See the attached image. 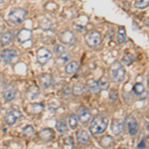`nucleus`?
Here are the masks:
<instances>
[{"mask_svg":"<svg viewBox=\"0 0 149 149\" xmlns=\"http://www.w3.org/2000/svg\"><path fill=\"white\" fill-rule=\"evenodd\" d=\"M54 51L58 55V56H59V55H61L62 53H64L66 50H65L64 46H62V45H56L55 48H54Z\"/></svg>","mask_w":149,"mask_h":149,"instance_id":"nucleus-34","label":"nucleus"},{"mask_svg":"<svg viewBox=\"0 0 149 149\" xmlns=\"http://www.w3.org/2000/svg\"><path fill=\"white\" fill-rule=\"evenodd\" d=\"M147 117L149 118V110H148V112H147Z\"/></svg>","mask_w":149,"mask_h":149,"instance_id":"nucleus-41","label":"nucleus"},{"mask_svg":"<svg viewBox=\"0 0 149 149\" xmlns=\"http://www.w3.org/2000/svg\"><path fill=\"white\" fill-rule=\"evenodd\" d=\"M70 58H71V54H70L68 51H65L64 53H62L61 55L58 56V60H59V62H61V63H67L70 60Z\"/></svg>","mask_w":149,"mask_h":149,"instance_id":"nucleus-30","label":"nucleus"},{"mask_svg":"<svg viewBox=\"0 0 149 149\" xmlns=\"http://www.w3.org/2000/svg\"><path fill=\"white\" fill-rule=\"evenodd\" d=\"M146 129H147V131L149 132V123L147 124V125H146Z\"/></svg>","mask_w":149,"mask_h":149,"instance_id":"nucleus-39","label":"nucleus"},{"mask_svg":"<svg viewBox=\"0 0 149 149\" xmlns=\"http://www.w3.org/2000/svg\"><path fill=\"white\" fill-rule=\"evenodd\" d=\"M38 137H39L42 141H51L53 138L55 137L54 132L51 128H45L43 130H41L38 134Z\"/></svg>","mask_w":149,"mask_h":149,"instance_id":"nucleus-14","label":"nucleus"},{"mask_svg":"<svg viewBox=\"0 0 149 149\" xmlns=\"http://www.w3.org/2000/svg\"><path fill=\"white\" fill-rule=\"evenodd\" d=\"M2 95H3V97L6 102H11L16 95V88H15V86L12 85H7L4 86L3 91H2Z\"/></svg>","mask_w":149,"mask_h":149,"instance_id":"nucleus-10","label":"nucleus"},{"mask_svg":"<svg viewBox=\"0 0 149 149\" xmlns=\"http://www.w3.org/2000/svg\"><path fill=\"white\" fill-rule=\"evenodd\" d=\"M100 144L102 147L107 148V147H109V146H112V144H113V139H112L111 136H109V135L103 136V137L100 139Z\"/></svg>","mask_w":149,"mask_h":149,"instance_id":"nucleus-24","label":"nucleus"},{"mask_svg":"<svg viewBox=\"0 0 149 149\" xmlns=\"http://www.w3.org/2000/svg\"><path fill=\"white\" fill-rule=\"evenodd\" d=\"M102 42V35L97 31H91L86 37V43L88 47H97Z\"/></svg>","mask_w":149,"mask_h":149,"instance_id":"nucleus-4","label":"nucleus"},{"mask_svg":"<svg viewBox=\"0 0 149 149\" xmlns=\"http://www.w3.org/2000/svg\"><path fill=\"white\" fill-rule=\"evenodd\" d=\"M126 126L127 129H128V132L130 135H135L136 133L138 132V124L136 119L134 118L132 115H128L126 117Z\"/></svg>","mask_w":149,"mask_h":149,"instance_id":"nucleus-11","label":"nucleus"},{"mask_svg":"<svg viewBox=\"0 0 149 149\" xmlns=\"http://www.w3.org/2000/svg\"><path fill=\"white\" fill-rule=\"evenodd\" d=\"M22 133H23L24 136H26V137H31V136H33L35 134V129L33 126L27 125L26 127H24L23 128Z\"/></svg>","mask_w":149,"mask_h":149,"instance_id":"nucleus-29","label":"nucleus"},{"mask_svg":"<svg viewBox=\"0 0 149 149\" xmlns=\"http://www.w3.org/2000/svg\"><path fill=\"white\" fill-rule=\"evenodd\" d=\"M84 91H85V86H84V85L81 83H78L73 86L72 93H73V95L74 97H80V95H83Z\"/></svg>","mask_w":149,"mask_h":149,"instance_id":"nucleus-23","label":"nucleus"},{"mask_svg":"<svg viewBox=\"0 0 149 149\" xmlns=\"http://www.w3.org/2000/svg\"><path fill=\"white\" fill-rule=\"evenodd\" d=\"M148 6H149V0H140V1L135 3V7L137 9H145Z\"/></svg>","mask_w":149,"mask_h":149,"instance_id":"nucleus-32","label":"nucleus"},{"mask_svg":"<svg viewBox=\"0 0 149 149\" xmlns=\"http://www.w3.org/2000/svg\"><path fill=\"white\" fill-rule=\"evenodd\" d=\"M121 61H122V63L125 64L126 66H129V65H131L132 63H133L134 56L131 54V53H125V54H124V56L122 57Z\"/></svg>","mask_w":149,"mask_h":149,"instance_id":"nucleus-28","label":"nucleus"},{"mask_svg":"<svg viewBox=\"0 0 149 149\" xmlns=\"http://www.w3.org/2000/svg\"><path fill=\"white\" fill-rule=\"evenodd\" d=\"M19 117H21V112L17 109H11L6 113L5 117H4V120H5L6 124H8V125H13L17 121Z\"/></svg>","mask_w":149,"mask_h":149,"instance_id":"nucleus-8","label":"nucleus"},{"mask_svg":"<svg viewBox=\"0 0 149 149\" xmlns=\"http://www.w3.org/2000/svg\"><path fill=\"white\" fill-rule=\"evenodd\" d=\"M32 37V31L29 29H22L17 34V41L19 43H25L31 39Z\"/></svg>","mask_w":149,"mask_h":149,"instance_id":"nucleus-15","label":"nucleus"},{"mask_svg":"<svg viewBox=\"0 0 149 149\" xmlns=\"http://www.w3.org/2000/svg\"><path fill=\"white\" fill-rule=\"evenodd\" d=\"M56 129L58 132L60 133H66L68 131V124L65 120H58L57 123H56Z\"/></svg>","mask_w":149,"mask_h":149,"instance_id":"nucleus-25","label":"nucleus"},{"mask_svg":"<svg viewBox=\"0 0 149 149\" xmlns=\"http://www.w3.org/2000/svg\"><path fill=\"white\" fill-rule=\"evenodd\" d=\"M77 115H78L79 120L83 124H85V125L91 120V118H92V114H91L90 110L85 107H80L77 109Z\"/></svg>","mask_w":149,"mask_h":149,"instance_id":"nucleus-7","label":"nucleus"},{"mask_svg":"<svg viewBox=\"0 0 149 149\" xmlns=\"http://www.w3.org/2000/svg\"><path fill=\"white\" fill-rule=\"evenodd\" d=\"M14 37V32L13 31H7L4 33L3 35H1L0 38V43H1V46H6L11 43V41L13 40Z\"/></svg>","mask_w":149,"mask_h":149,"instance_id":"nucleus-16","label":"nucleus"},{"mask_svg":"<svg viewBox=\"0 0 149 149\" xmlns=\"http://www.w3.org/2000/svg\"><path fill=\"white\" fill-rule=\"evenodd\" d=\"M133 93L134 95H141L142 93H145V88H144V86L142 85V83H136L135 85L133 86Z\"/></svg>","mask_w":149,"mask_h":149,"instance_id":"nucleus-27","label":"nucleus"},{"mask_svg":"<svg viewBox=\"0 0 149 149\" xmlns=\"http://www.w3.org/2000/svg\"><path fill=\"white\" fill-rule=\"evenodd\" d=\"M71 92H72L71 88H70L68 86H65L64 90H63V97H68L69 95H71Z\"/></svg>","mask_w":149,"mask_h":149,"instance_id":"nucleus-36","label":"nucleus"},{"mask_svg":"<svg viewBox=\"0 0 149 149\" xmlns=\"http://www.w3.org/2000/svg\"><path fill=\"white\" fill-rule=\"evenodd\" d=\"M125 76V69L118 62H114L110 66V78L114 83H120Z\"/></svg>","mask_w":149,"mask_h":149,"instance_id":"nucleus-2","label":"nucleus"},{"mask_svg":"<svg viewBox=\"0 0 149 149\" xmlns=\"http://www.w3.org/2000/svg\"><path fill=\"white\" fill-rule=\"evenodd\" d=\"M147 83H148V85H149V74H148V78H147Z\"/></svg>","mask_w":149,"mask_h":149,"instance_id":"nucleus-40","label":"nucleus"},{"mask_svg":"<svg viewBox=\"0 0 149 149\" xmlns=\"http://www.w3.org/2000/svg\"><path fill=\"white\" fill-rule=\"evenodd\" d=\"M39 81H40V85L44 88H49L54 84V79L49 74H42L39 78Z\"/></svg>","mask_w":149,"mask_h":149,"instance_id":"nucleus-12","label":"nucleus"},{"mask_svg":"<svg viewBox=\"0 0 149 149\" xmlns=\"http://www.w3.org/2000/svg\"><path fill=\"white\" fill-rule=\"evenodd\" d=\"M52 22L50 20H48V19H45V20L41 21L40 22V27L42 29H44V30H48V29H50L52 27Z\"/></svg>","mask_w":149,"mask_h":149,"instance_id":"nucleus-33","label":"nucleus"},{"mask_svg":"<svg viewBox=\"0 0 149 149\" xmlns=\"http://www.w3.org/2000/svg\"><path fill=\"white\" fill-rule=\"evenodd\" d=\"M17 57V51L13 49H5L1 52V60L4 64H10Z\"/></svg>","mask_w":149,"mask_h":149,"instance_id":"nucleus-9","label":"nucleus"},{"mask_svg":"<svg viewBox=\"0 0 149 149\" xmlns=\"http://www.w3.org/2000/svg\"><path fill=\"white\" fill-rule=\"evenodd\" d=\"M98 86L100 90H107L109 88V80L104 77H102L98 81Z\"/></svg>","mask_w":149,"mask_h":149,"instance_id":"nucleus-31","label":"nucleus"},{"mask_svg":"<svg viewBox=\"0 0 149 149\" xmlns=\"http://www.w3.org/2000/svg\"><path fill=\"white\" fill-rule=\"evenodd\" d=\"M110 129L114 135H119L123 131V122L120 119H112L110 124Z\"/></svg>","mask_w":149,"mask_h":149,"instance_id":"nucleus-13","label":"nucleus"},{"mask_svg":"<svg viewBox=\"0 0 149 149\" xmlns=\"http://www.w3.org/2000/svg\"><path fill=\"white\" fill-rule=\"evenodd\" d=\"M27 16V11L24 10L22 8H14L10 11L8 15V20L12 24H19Z\"/></svg>","mask_w":149,"mask_h":149,"instance_id":"nucleus-3","label":"nucleus"},{"mask_svg":"<svg viewBox=\"0 0 149 149\" xmlns=\"http://www.w3.org/2000/svg\"><path fill=\"white\" fill-rule=\"evenodd\" d=\"M145 24L147 26H149V17H146L145 18Z\"/></svg>","mask_w":149,"mask_h":149,"instance_id":"nucleus-38","label":"nucleus"},{"mask_svg":"<svg viewBox=\"0 0 149 149\" xmlns=\"http://www.w3.org/2000/svg\"><path fill=\"white\" fill-rule=\"evenodd\" d=\"M109 124V119L104 116H100L97 115L95 118L93 119L91 122L90 125V131L92 132L93 135H98V134H102V132L105 131Z\"/></svg>","mask_w":149,"mask_h":149,"instance_id":"nucleus-1","label":"nucleus"},{"mask_svg":"<svg viewBox=\"0 0 149 149\" xmlns=\"http://www.w3.org/2000/svg\"><path fill=\"white\" fill-rule=\"evenodd\" d=\"M78 69H79V63L77 61H73L67 64L66 68H65V71H66V74H73L78 71Z\"/></svg>","mask_w":149,"mask_h":149,"instance_id":"nucleus-19","label":"nucleus"},{"mask_svg":"<svg viewBox=\"0 0 149 149\" xmlns=\"http://www.w3.org/2000/svg\"><path fill=\"white\" fill-rule=\"evenodd\" d=\"M86 88L91 93H97L100 90V86H98V81L95 80H90L86 83Z\"/></svg>","mask_w":149,"mask_h":149,"instance_id":"nucleus-21","label":"nucleus"},{"mask_svg":"<svg viewBox=\"0 0 149 149\" xmlns=\"http://www.w3.org/2000/svg\"><path fill=\"white\" fill-rule=\"evenodd\" d=\"M77 139L80 143L86 144L90 141V134L85 129H81V130L77 132Z\"/></svg>","mask_w":149,"mask_h":149,"instance_id":"nucleus-17","label":"nucleus"},{"mask_svg":"<svg viewBox=\"0 0 149 149\" xmlns=\"http://www.w3.org/2000/svg\"><path fill=\"white\" fill-rule=\"evenodd\" d=\"M117 93H116V91L115 90H112L111 92H110V93H109V98L111 100H116V98H117Z\"/></svg>","mask_w":149,"mask_h":149,"instance_id":"nucleus-35","label":"nucleus"},{"mask_svg":"<svg viewBox=\"0 0 149 149\" xmlns=\"http://www.w3.org/2000/svg\"><path fill=\"white\" fill-rule=\"evenodd\" d=\"M116 41L119 44H123L126 41V32H125V29L123 27H119L118 31H117Z\"/></svg>","mask_w":149,"mask_h":149,"instance_id":"nucleus-22","label":"nucleus"},{"mask_svg":"<svg viewBox=\"0 0 149 149\" xmlns=\"http://www.w3.org/2000/svg\"><path fill=\"white\" fill-rule=\"evenodd\" d=\"M59 39L63 45H66V46H72V45H74V41H76V37H74V34L72 32V31L66 30V31H64L63 33H61Z\"/></svg>","mask_w":149,"mask_h":149,"instance_id":"nucleus-6","label":"nucleus"},{"mask_svg":"<svg viewBox=\"0 0 149 149\" xmlns=\"http://www.w3.org/2000/svg\"><path fill=\"white\" fill-rule=\"evenodd\" d=\"M0 37H1V36H0Z\"/></svg>","mask_w":149,"mask_h":149,"instance_id":"nucleus-42","label":"nucleus"},{"mask_svg":"<svg viewBox=\"0 0 149 149\" xmlns=\"http://www.w3.org/2000/svg\"><path fill=\"white\" fill-rule=\"evenodd\" d=\"M140 147H142V148L145 147V143H144V140H142V141H141V142L137 145V148H140Z\"/></svg>","mask_w":149,"mask_h":149,"instance_id":"nucleus-37","label":"nucleus"},{"mask_svg":"<svg viewBox=\"0 0 149 149\" xmlns=\"http://www.w3.org/2000/svg\"><path fill=\"white\" fill-rule=\"evenodd\" d=\"M43 109H44V105H43L42 103H31L28 107V111L30 112V113L37 114V113H40L43 110Z\"/></svg>","mask_w":149,"mask_h":149,"instance_id":"nucleus-20","label":"nucleus"},{"mask_svg":"<svg viewBox=\"0 0 149 149\" xmlns=\"http://www.w3.org/2000/svg\"><path fill=\"white\" fill-rule=\"evenodd\" d=\"M39 95H40V90H39V88H38V86H32L31 88H28V91H27V97H28L29 100H34L38 97H39Z\"/></svg>","mask_w":149,"mask_h":149,"instance_id":"nucleus-18","label":"nucleus"},{"mask_svg":"<svg viewBox=\"0 0 149 149\" xmlns=\"http://www.w3.org/2000/svg\"><path fill=\"white\" fill-rule=\"evenodd\" d=\"M37 61L38 63L41 65H45L50 61V59L52 58V53L49 51L46 48H40L37 51Z\"/></svg>","mask_w":149,"mask_h":149,"instance_id":"nucleus-5","label":"nucleus"},{"mask_svg":"<svg viewBox=\"0 0 149 149\" xmlns=\"http://www.w3.org/2000/svg\"><path fill=\"white\" fill-rule=\"evenodd\" d=\"M78 115L76 114H70L68 117V125L71 129H76L78 126Z\"/></svg>","mask_w":149,"mask_h":149,"instance_id":"nucleus-26","label":"nucleus"}]
</instances>
